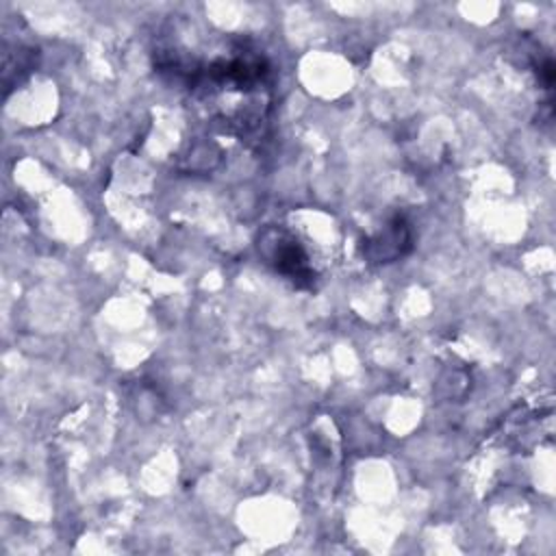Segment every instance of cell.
<instances>
[{
	"label": "cell",
	"mask_w": 556,
	"mask_h": 556,
	"mask_svg": "<svg viewBox=\"0 0 556 556\" xmlns=\"http://www.w3.org/2000/svg\"><path fill=\"white\" fill-rule=\"evenodd\" d=\"M258 250L274 265L278 274L289 278L295 287H311L315 271L308 263V254L289 232L280 228H269L258 239Z\"/></svg>",
	"instance_id": "cell-1"
},
{
	"label": "cell",
	"mask_w": 556,
	"mask_h": 556,
	"mask_svg": "<svg viewBox=\"0 0 556 556\" xmlns=\"http://www.w3.org/2000/svg\"><path fill=\"white\" fill-rule=\"evenodd\" d=\"M408 248H410V232L402 219H395L384 230H380L374 239H369L363 252L371 263H389L402 256Z\"/></svg>",
	"instance_id": "cell-2"
}]
</instances>
